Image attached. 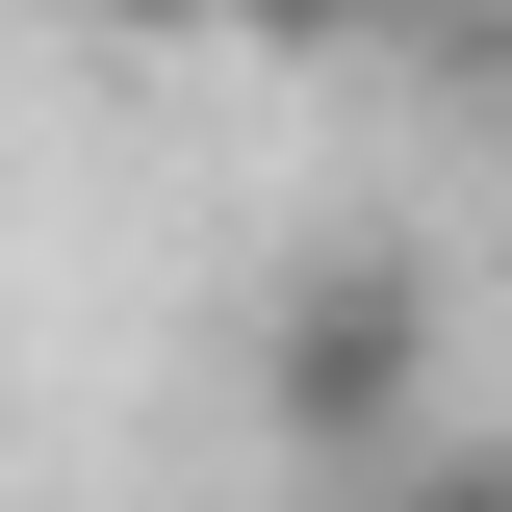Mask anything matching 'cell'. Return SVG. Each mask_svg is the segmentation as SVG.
Here are the masks:
<instances>
[{
    "label": "cell",
    "instance_id": "6da1fadb",
    "mask_svg": "<svg viewBox=\"0 0 512 512\" xmlns=\"http://www.w3.org/2000/svg\"><path fill=\"white\" fill-rule=\"evenodd\" d=\"M436 359H461V308H436L410 231H308L256 282V436L308 461V487H359L384 436H436Z\"/></svg>",
    "mask_w": 512,
    "mask_h": 512
},
{
    "label": "cell",
    "instance_id": "7a4b0ae2",
    "mask_svg": "<svg viewBox=\"0 0 512 512\" xmlns=\"http://www.w3.org/2000/svg\"><path fill=\"white\" fill-rule=\"evenodd\" d=\"M308 512H512V436H461V410H436V436H384L359 487H308Z\"/></svg>",
    "mask_w": 512,
    "mask_h": 512
},
{
    "label": "cell",
    "instance_id": "3957f363",
    "mask_svg": "<svg viewBox=\"0 0 512 512\" xmlns=\"http://www.w3.org/2000/svg\"><path fill=\"white\" fill-rule=\"evenodd\" d=\"M103 52H231V0H77Z\"/></svg>",
    "mask_w": 512,
    "mask_h": 512
},
{
    "label": "cell",
    "instance_id": "277c9868",
    "mask_svg": "<svg viewBox=\"0 0 512 512\" xmlns=\"http://www.w3.org/2000/svg\"><path fill=\"white\" fill-rule=\"evenodd\" d=\"M384 0H231V52H359Z\"/></svg>",
    "mask_w": 512,
    "mask_h": 512
},
{
    "label": "cell",
    "instance_id": "5b68a950",
    "mask_svg": "<svg viewBox=\"0 0 512 512\" xmlns=\"http://www.w3.org/2000/svg\"><path fill=\"white\" fill-rule=\"evenodd\" d=\"M384 26H436V52H487V26H512V0H384Z\"/></svg>",
    "mask_w": 512,
    "mask_h": 512
}]
</instances>
